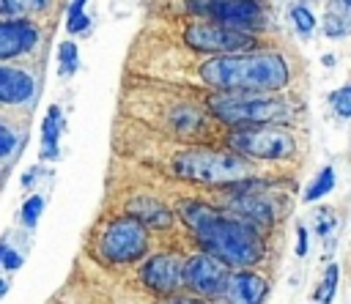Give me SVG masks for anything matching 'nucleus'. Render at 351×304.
Wrapping results in <instances>:
<instances>
[{
    "label": "nucleus",
    "mask_w": 351,
    "mask_h": 304,
    "mask_svg": "<svg viewBox=\"0 0 351 304\" xmlns=\"http://www.w3.org/2000/svg\"><path fill=\"white\" fill-rule=\"evenodd\" d=\"M178 214L197 238V244L222 257L228 266H255L266 252L258 227L230 211L222 214L200 200H184Z\"/></svg>",
    "instance_id": "1"
},
{
    "label": "nucleus",
    "mask_w": 351,
    "mask_h": 304,
    "mask_svg": "<svg viewBox=\"0 0 351 304\" xmlns=\"http://www.w3.org/2000/svg\"><path fill=\"white\" fill-rule=\"evenodd\" d=\"M200 79L217 90H280L291 79V68L277 52H250V55H219L200 66Z\"/></svg>",
    "instance_id": "2"
},
{
    "label": "nucleus",
    "mask_w": 351,
    "mask_h": 304,
    "mask_svg": "<svg viewBox=\"0 0 351 304\" xmlns=\"http://www.w3.org/2000/svg\"><path fill=\"white\" fill-rule=\"evenodd\" d=\"M208 110L217 121L239 126H263L282 123L291 118V104L277 96H263L261 90H236L233 96H211Z\"/></svg>",
    "instance_id": "3"
},
{
    "label": "nucleus",
    "mask_w": 351,
    "mask_h": 304,
    "mask_svg": "<svg viewBox=\"0 0 351 304\" xmlns=\"http://www.w3.org/2000/svg\"><path fill=\"white\" fill-rule=\"evenodd\" d=\"M170 167L178 178L206 183V186L233 183L247 175V162H244V153L239 151L228 153V151H211V148H189L176 153Z\"/></svg>",
    "instance_id": "4"
},
{
    "label": "nucleus",
    "mask_w": 351,
    "mask_h": 304,
    "mask_svg": "<svg viewBox=\"0 0 351 304\" xmlns=\"http://www.w3.org/2000/svg\"><path fill=\"white\" fill-rule=\"evenodd\" d=\"M228 142H230L233 151H239L244 156H252V159H263V162H280V159L293 156V151H296L293 134L274 126V123L239 126V129L230 131Z\"/></svg>",
    "instance_id": "5"
},
{
    "label": "nucleus",
    "mask_w": 351,
    "mask_h": 304,
    "mask_svg": "<svg viewBox=\"0 0 351 304\" xmlns=\"http://www.w3.org/2000/svg\"><path fill=\"white\" fill-rule=\"evenodd\" d=\"M99 252L110 263H134L148 252V227L137 216L115 219L99 238Z\"/></svg>",
    "instance_id": "6"
},
{
    "label": "nucleus",
    "mask_w": 351,
    "mask_h": 304,
    "mask_svg": "<svg viewBox=\"0 0 351 304\" xmlns=\"http://www.w3.org/2000/svg\"><path fill=\"white\" fill-rule=\"evenodd\" d=\"M184 41L195 52L206 55H236L247 52L255 47V36L244 27H233L225 22H206V25H192L184 33Z\"/></svg>",
    "instance_id": "7"
},
{
    "label": "nucleus",
    "mask_w": 351,
    "mask_h": 304,
    "mask_svg": "<svg viewBox=\"0 0 351 304\" xmlns=\"http://www.w3.org/2000/svg\"><path fill=\"white\" fill-rule=\"evenodd\" d=\"M228 263L222 257H217L214 252L203 249L192 257L184 260V285L192 293L217 299L225 296V285H228Z\"/></svg>",
    "instance_id": "8"
},
{
    "label": "nucleus",
    "mask_w": 351,
    "mask_h": 304,
    "mask_svg": "<svg viewBox=\"0 0 351 304\" xmlns=\"http://www.w3.org/2000/svg\"><path fill=\"white\" fill-rule=\"evenodd\" d=\"M192 11H200L214 22H225L244 30L255 27L263 16L261 0H197V8Z\"/></svg>",
    "instance_id": "9"
},
{
    "label": "nucleus",
    "mask_w": 351,
    "mask_h": 304,
    "mask_svg": "<svg viewBox=\"0 0 351 304\" xmlns=\"http://www.w3.org/2000/svg\"><path fill=\"white\" fill-rule=\"evenodd\" d=\"M143 282L154 293H176L184 285V263L176 255H154L140 271Z\"/></svg>",
    "instance_id": "10"
},
{
    "label": "nucleus",
    "mask_w": 351,
    "mask_h": 304,
    "mask_svg": "<svg viewBox=\"0 0 351 304\" xmlns=\"http://www.w3.org/2000/svg\"><path fill=\"white\" fill-rule=\"evenodd\" d=\"M38 41V27L22 16H5L0 25V58L11 60L16 55H25L36 47Z\"/></svg>",
    "instance_id": "11"
},
{
    "label": "nucleus",
    "mask_w": 351,
    "mask_h": 304,
    "mask_svg": "<svg viewBox=\"0 0 351 304\" xmlns=\"http://www.w3.org/2000/svg\"><path fill=\"white\" fill-rule=\"evenodd\" d=\"M269 293V285L261 274L252 271H233L225 285V299L233 304H258Z\"/></svg>",
    "instance_id": "12"
},
{
    "label": "nucleus",
    "mask_w": 351,
    "mask_h": 304,
    "mask_svg": "<svg viewBox=\"0 0 351 304\" xmlns=\"http://www.w3.org/2000/svg\"><path fill=\"white\" fill-rule=\"evenodd\" d=\"M36 90V82L27 71L22 68H11V66H0V101L3 104H22L30 101Z\"/></svg>",
    "instance_id": "13"
},
{
    "label": "nucleus",
    "mask_w": 351,
    "mask_h": 304,
    "mask_svg": "<svg viewBox=\"0 0 351 304\" xmlns=\"http://www.w3.org/2000/svg\"><path fill=\"white\" fill-rule=\"evenodd\" d=\"M129 214L137 216L145 227H154V230H167L173 225V211L167 205H162L159 200H154V197H132L129 200Z\"/></svg>",
    "instance_id": "14"
},
{
    "label": "nucleus",
    "mask_w": 351,
    "mask_h": 304,
    "mask_svg": "<svg viewBox=\"0 0 351 304\" xmlns=\"http://www.w3.org/2000/svg\"><path fill=\"white\" fill-rule=\"evenodd\" d=\"M230 214H236V216L252 222L255 227H269V225L274 222V211H271L269 200H263V197H252V194H247V192H244L239 200H233Z\"/></svg>",
    "instance_id": "15"
},
{
    "label": "nucleus",
    "mask_w": 351,
    "mask_h": 304,
    "mask_svg": "<svg viewBox=\"0 0 351 304\" xmlns=\"http://www.w3.org/2000/svg\"><path fill=\"white\" fill-rule=\"evenodd\" d=\"M324 33L329 38L351 36V0H329L324 14Z\"/></svg>",
    "instance_id": "16"
},
{
    "label": "nucleus",
    "mask_w": 351,
    "mask_h": 304,
    "mask_svg": "<svg viewBox=\"0 0 351 304\" xmlns=\"http://www.w3.org/2000/svg\"><path fill=\"white\" fill-rule=\"evenodd\" d=\"M60 131H63V118H60V107L52 104L41 121V159H58V142H60Z\"/></svg>",
    "instance_id": "17"
},
{
    "label": "nucleus",
    "mask_w": 351,
    "mask_h": 304,
    "mask_svg": "<svg viewBox=\"0 0 351 304\" xmlns=\"http://www.w3.org/2000/svg\"><path fill=\"white\" fill-rule=\"evenodd\" d=\"M335 189V167H321V173L315 175V181L304 189V200L313 203V200H321L324 194H329Z\"/></svg>",
    "instance_id": "18"
},
{
    "label": "nucleus",
    "mask_w": 351,
    "mask_h": 304,
    "mask_svg": "<svg viewBox=\"0 0 351 304\" xmlns=\"http://www.w3.org/2000/svg\"><path fill=\"white\" fill-rule=\"evenodd\" d=\"M49 5V0H0L3 16H25V14H38Z\"/></svg>",
    "instance_id": "19"
},
{
    "label": "nucleus",
    "mask_w": 351,
    "mask_h": 304,
    "mask_svg": "<svg viewBox=\"0 0 351 304\" xmlns=\"http://www.w3.org/2000/svg\"><path fill=\"white\" fill-rule=\"evenodd\" d=\"M85 3H88V0H71V5H69V19H66V30H69V33H88V30H90V19H88V14L82 11Z\"/></svg>",
    "instance_id": "20"
},
{
    "label": "nucleus",
    "mask_w": 351,
    "mask_h": 304,
    "mask_svg": "<svg viewBox=\"0 0 351 304\" xmlns=\"http://www.w3.org/2000/svg\"><path fill=\"white\" fill-rule=\"evenodd\" d=\"M337 277H340V268H337L335 263H329V268H326V274H324V282H321V285H318V290H315V301L326 304V301H332V299H335Z\"/></svg>",
    "instance_id": "21"
},
{
    "label": "nucleus",
    "mask_w": 351,
    "mask_h": 304,
    "mask_svg": "<svg viewBox=\"0 0 351 304\" xmlns=\"http://www.w3.org/2000/svg\"><path fill=\"white\" fill-rule=\"evenodd\" d=\"M58 60H60V74H63V77H71V74L77 71L80 60H77V47H74V41H63V44L58 47Z\"/></svg>",
    "instance_id": "22"
},
{
    "label": "nucleus",
    "mask_w": 351,
    "mask_h": 304,
    "mask_svg": "<svg viewBox=\"0 0 351 304\" xmlns=\"http://www.w3.org/2000/svg\"><path fill=\"white\" fill-rule=\"evenodd\" d=\"M329 104L340 118H351V85H343L329 93Z\"/></svg>",
    "instance_id": "23"
},
{
    "label": "nucleus",
    "mask_w": 351,
    "mask_h": 304,
    "mask_svg": "<svg viewBox=\"0 0 351 304\" xmlns=\"http://www.w3.org/2000/svg\"><path fill=\"white\" fill-rule=\"evenodd\" d=\"M291 19H293V25H296V30L302 36H310L315 30V16H313V11L307 5H293L291 8Z\"/></svg>",
    "instance_id": "24"
},
{
    "label": "nucleus",
    "mask_w": 351,
    "mask_h": 304,
    "mask_svg": "<svg viewBox=\"0 0 351 304\" xmlns=\"http://www.w3.org/2000/svg\"><path fill=\"white\" fill-rule=\"evenodd\" d=\"M41 211H44V197H41V194L27 197V200L22 203V222H25L27 227H36V222H38Z\"/></svg>",
    "instance_id": "25"
},
{
    "label": "nucleus",
    "mask_w": 351,
    "mask_h": 304,
    "mask_svg": "<svg viewBox=\"0 0 351 304\" xmlns=\"http://www.w3.org/2000/svg\"><path fill=\"white\" fill-rule=\"evenodd\" d=\"M16 145H19V137L11 131V126H5V123H3V126H0V156H3V159H8V156H11V151H14Z\"/></svg>",
    "instance_id": "26"
},
{
    "label": "nucleus",
    "mask_w": 351,
    "mask_h": 304,
    "mask_svg": "<svg viewBox=\"0 0 351 304\" xmlns=\"http://www.w3.org/2000/svg\"><path fill=\"white\" fill-rule=\"evenodd\" d=\"M0 263H3V268H5V271H16V268L22 266V255H19V252H14V246L3 244V246H0Z\"/></svg>",
    "instance_id": "27"
},
{
    "label": "nucleus",
    "mask_w": 351,
    "mask_h": 304,
    "mask_svg": "<svg viewBox=\"0 0 351 304\" xmlns=\"http://www.w3.org/2000/svg\"><path fill=\"white\" fill-rule=\"evenodd\" d=\"M296 255L304 257L307 255V227H296Z\"/></svg>",
    "instance_id": "28"
},
{
    "label": "nucleus",
    "mask_w": 351,
    "mask_h": 304,
    "mask_svg": "<svg viewBox=\"0 0 351 304\" xmlns=\"http://www.w3.org/2000/svg\"><path fill=\"white\" fill-rule=\"evenodd\" d=\"M36 173H38L36 167H33V170H27V173L22 175V186H33V178H36Z\"/></svg>",
    "instance_id": "29"
}]
</instances>
